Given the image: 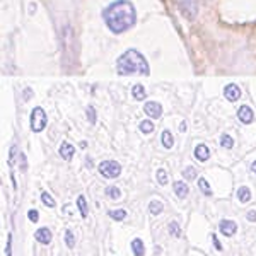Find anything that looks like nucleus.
Segmentation results:
<instances>
[{"label": "nucleus", "instance_id": "dca6fc26", "mask_svg": "<svg viewBox=\"0 0 256 256\" xmlns=\"http://www.w3.org/2000/svg\"><path fill=\"white\" fill-rule=\"evenodd\" d=\"M238 198H239V202L241 204H248V202L251 200V192H250V188L248 186H241L238 190Z\"/></svg>", "mask_w": 256, "mask_h": 256}, {"label": "nucleus", "instance_id": "423d86ee", "mask_svg": "<svg viewBox=\"0 0 256 256\" xmlns=\"http://www.w3.org/2000/svg\"><path fill=\"white\" fill-rule=\"evenodd\" d=\"M238 118H239V122L241 123H244V125H250L251 122L254 120V113H253V110L250 108V106H241V108L238 110Z\"/></svg>", "mask_w": 256, "mask_h": 256}, {"label": "nucleus", "instance_id": "4468645a", "mask_svg": "<svg viewBox=\"0 0 256 256\" xmlns=\"http://www.w3.org/2000/svg\"><path fill=\"white\" fill-rule=\"evenodd\" d=\"M132 96H134L135 101H144V99H146V88H144L142 84L134 86V89H132Z\"/></svg>", "mask_w": 256, "mask_h": 256}, {"label": "nucleus", "instance_id": "f03ea898", "mask_svg": "<svg viewBox=\"0 0 256 256\" xmlns=\"http://www.w3.org/2000/svg\"><path fill=\"white\" fill-rule=\"evenodd\" d=\"M116 68L120 76H134V74H138V76H148L150 72V67H148L146 56L138 52V50H126L122 56L116 62Z\"/></svg>", "mask_w": 256, "mask_h": 256}, {"label": "nucleus", "instance_id": "2eb2a0df", "mask_svg": "<svg viewBox=\"0 0 256 256\" xmlns=\"http://www.w3.org/2000/svg\"><path fill=\"white\" fill-rule=\"evenodd\" d=\"M160 142H162V146L166 148H171L174 146V138H172V134L169 130H164L162 135H160Z\"/></svg>", "mask_w": 256, "mask_h": 256}, {"label": "nucleus", "instance_id": "393cba45", "mask_svg": "<svg viewBox=\"0 0 256 256\" xmlns=\"http://www.w3.org/2000/svg\"><path fill=\"white\" fill-rule=\"evenodd\" d=\"M169 234L172 238H180L181 236V229L178 226V222H169Z\"/></svg>", "mask_w": 256, "mask_h": 256}, {"label": "nucleus", "instance_id": "6e6552de", "mask_svg": "<svg viewBox=\"0 0 256 256\" xmlns=\"http://www.w3.org/2000/svg\"><path fill=\"white\" fill-rule=\"evenodd\" d=\"M224 96H226V99H229L230 102H234L241 98V89H239L236 84H229L224 88Z\"/></svg>", "mask_w": 256, "mask_h": 256}, {"label": "nucleus", "instance_id": "9b49d317", "mask_svg": "<svg viewBox=\"0 0 256 256\" xmlns=\"http://www.w3.org/2000/svg\"><path fill=\"white\" fill-rule=\"evenodd\" d=\"M74 154H76V148H74L72 144L64 142V144L60 146V156H62V159L70 160V159L74 158Z\"/></svg>", "mask_w": 256, "mask_h": 256}, {"label": "nucleus", "instance_id": "412c9836", "mask_svg": "<svg viewBox=\"0 0 256 256\" xmlns=\"http://www.w3.org/2000/svg\"><path fill=\"white\" fill-rule=\"evenodd\" d=\"M140 132H142V134H146V135L152 134V132H154V123L148 122V120H144V122L140 123Z\"/></svg>", "mask_w": 256, "mask_h": 256}, {"label": "nucleus", "instance_id": "a878e982", "mask_svg": "<svg viewBox=\"0 0 256 256\" xmlns=\"http://www.w3.org/2000/svg\"><path fill=\"white\" fill-rule=\"evenodd\" d=\"M183 178H184V180H188V181L195 180V178H196V169H195V168H192V166L186 168V169L183 171Z\"/></svg>", "mask_w": 256, "mask_h": 256}, {"label": "nucleus", "instance_id": "0eeeda50", "mask_svg": "<svg viewBox=\"0 0 256 256\" xmlns=\"http://www.w3.org/2000/svg\"><path fill=\"white\" fill-rule=\"evenodd\" d=\"M218 229H220V232L224 234V236L227 238H230V236H234L236 234V230H238V224L234 220H222L220 224H218Z\"/></svg>", "mask_w": 256, "mask_h": 256}, {"label": "nucleus", "instance_id": "f3484780", "mask_svg": "<svg viewBox=\"0 0 256 256\" xmlns=\"http://www.w3.org/2000/svg\"><path fill=\"white\" fill-rule=\"evenodd\" d=\"M162 208H164V205H162V202H159V200H152L150 204H148V212H150L152 216H159V214L162 212Z\"/></svg>", "mask_w": 256, "mask_h": 256}, {"label": "nucleus", "instance_id": "72a5a7b5", "mask_svg": "<svg viewBox=\"0 0 256 256\" xmlns=\"http://www.w3.org/2000/svg\"><path fill=\"white\" fill-rule=\"evenodd\" d=\"M10 246H12V234L9 236V242H7V256H12V250H10Z\"/></svg>", "mask_w": 256, "mask_h": 256}, {"label": "nucleus", "instance_id": "9d476101", "mask_svg": "<svg viewBox=\"0 0 256 256\" xmlns=\"http://www.w3.org/2000/svg\"><path fill=\"white\" fill-rule=\"evenodd\" d=\"M195 158L200 160V162H205L210 158V148L205 146V144H198L195 147Z\"/></svg>", "mask_w": 256, "mask_h": 256}, {"label": "nucleus", "instance_id": "473e14b6", "mask_svg": "<svg viewBox=\"0 0 256 256\" xmlns=\"http://www.w3.org/2000/svg\"><path fill=\"white\" fill-rule=\"evenodd\" d=\"M19 159H20V171H26L28 162H26V158H24V154H20V156H19Z\"/></svg>", "mask_w": 256, "mask_h": 256}, {"label": "nucleus", "instance_id": "bb28decb", "mask_svg": "<svg viewBox=\"0 0 256 256\" xmlns=\"http://www.w3.org/2000/svg\"><path fill=\"white\" fill-rule=\"evenodd\" d=\"M65 244H67L68 248L76 246V236H74L72 230H65Z\"/></svg>", "mask_w": 256, "mask_h": 256}, {"label": "nucleus", "instance_id": "1a4fd4ad", "mask_svg": "<svg viewBox=\"0 0 256 256\" xmlns=\"http://www.w3.org/2000/svg\"><path fill=\"white\" fill-rule=\"evenodd\" d=\"M34 238L41 244H50V242H52V230H50L48 227H41V229L36 230Z\"/></svg>", "mask_w": 256, "mask_h": 256}, {"label": "nucleus", "instance_id": "f704fd0d", "mask_svg": "<svg viewBox=\"0 0 256 256\" xmlns=\"http://www.w3.org/2000/svg\"><path fill=\"white\" fill-rule=\"evenodd\" d=\"M180 130H181V132H186V123H184V122H183V123H181Z\"/></svg>", "mask_w": 256, "mask_h": 256}, {"label": "nucleus", "instance_id": "c756f323", "mask_svg": "<svg viewBox=\"0 0 256 256\" xmlns=\"http://www.w3.org/2000/svg\"><path fill=\"white\" fill-rule=\"evenodd\" d=\"M28 217H30L31 222H38L40 220V214L36 212V210H30V212H28Z\"/></svg>", "mask_w": 256, "mask_h": 256}, {"label": "nucleus", "instance_id": "39448f33", "mask_svg": "<svg viewBox=\"0 0 256 256\" xmlns=\"http://www.w3.org/2000/svg\"><path fill=\"white\" fill-rule=\"evenodd\" d=\"M144 111H146V114L148 118H159L160 114H162V106L156 101H148L146 102V106H144Z\"/></svg>", "mask_w": 256, "mask_h": 256}, {"label": "nucleus", "instance_id": "c85d7f7f", "mask_svg": "<svg viewBox=\"0 0 256 256\" xmlns=\"http://www.w3.org/2000/svg\"><path fill=\"white\" fill-rule=\"evenodd\" d=\"M88 118H89V123H96V111H94L92 106H89L88 108Z\"/></svg>", "mask_w": 256, "mask_h": 256}, {"label": "nucleus", "instance_id": "6ab92c4d", "mask_svg": "<svg viewBox=\"0 0 256 256\" xmlns=\"http://www.w3.org/2000/svg\"><path fill=\"white\" fill-rule=\"evenodd\" d=\"M77 207H79L82 217H88V202H86V196H77Z\"/></svg>", "mask_w": 256, "mask_h": 256}, {"label": "nucleus", "instance_id": "cd10ccee", "mask_svg": "<svg viewBox=\"0 0 256 256\" xmlns=\"http://www.w3.org/2000/svg\"><path fill=\"white\" fill-rule=\"evenodd\" d=\"M158 183L162 184V186L168 183V172L164 171V169H159V171H158Z\"/></svg>", "mask_w": 256, "mask_h": 256}, {"label": "nucleus", "instance_id": "7c9ffc66", "mask_svg": "<svg viewBox=\"0 0 256 256\" xmlns=\"http://www.w3.org/2000/svg\"><path fill=\"white\" fill-rule=\"evenodd\" d=\"M212 241H214V248H216L217 251H222V244H220V241H218V238L216 236V234H212Z\"/></svg>", "mask_w": 256, "mask_h": 256}, {"label": "nucleus", "instance_id": "ddd939ff", "mask_svg": "<svg viewBox=\"0 0 256 256\" xmlns=\"http://www.w3.org/2000/svg\"><path fill=\"white\" fill-rule=\"evenodd\" d=\"M132 251L135 253V256L146 254V246H144L142 239H134V241H132Z\"/></svg>", "mask_w": 256, "mask_h": 256}, {"label": "nucleus", "instance_id": "f257e3e1", "mask_svg": "<svg viewBox=\"0 0 256 256\" xmlns=\"http://www.w3.org/2000/svg\"><path fill=\"white\" fill-rule=\"evenodd\" d=\"M106 26L114 34L130 30L137 20V10H135L134 4L130 0H116V2L110 4L102 12Z\"/></svg>", "mask_w": 256, "mask_h": 256}, {"label": "nucleus", "instance_id": "5701e85b", "mask_svg": "<svg viewBox=\"0 0 256 256\" xmlns=\"http://www.w3.org/2000/svg\"><path fill=\"white\" fill-rule=\"evenodd\" d=\"M220 146L224 147V148H232V147H234V138L230 137V135L224 134V135L220 137Z\"/></svg>", "mask_w": 256, "mask_h": 256}, {"label": "nucleus", "instance_id": "f8f14e48", "mask_svg": "<svg viewBox=\"0 0 256 256\" xmlns=\"http://www.w3.org/2000/svg\"><path fill=\"white\" fill-rule=\"evenodd\" d=\"M188 192H190V188H188V184L184 183V181H176V183H174V193L180 198H186Z\"/></svg>", "mask_w": 256, "mask_h": 256}, {"label": "nucleus", "instance_id": "b1692460", "mask_svg": "<svg viewBox=\"0 0 256 256\" xmlns=\"http://www.w3.org/2000/svg\"><path fill=\"white\" fill-rule=\"evenodd\" d=\"M41 200H43V204L46 205V207H50V208H53L55 207V200H53L52 198V195H50V193H46V192H43L41 193Z\"/></svg>", "mask_w": 256, "mask_h": 256}, {"label": "nucleus", "instance_id": "7ed1b4c3", "mask_svg": "<svg viewBox=\"0 0 256 256\" xmlns=\"http://www.w3.org/2000/svg\"><path fill=\"white\" fill-rule=\"evenodd\" d=\"M46 122H48V118H46L44 110L40 108V106H36L31 113V130L36 132V134H38V132H43L44 126H46Z\"/></svg>", "mask_w": 256, "mask_h": 256}, {"label": "nucleus", "instance_id": "4be33fe9", "mask_svg": "<svg viewBox=\"0 0 256 256\" xmlns=\"http://www.w3.org/2000/svg\"><path fill=\"white\" fill-rule=\"evenodd\" d=\"M106 195H108L111 200H118L122 196V192H120L118 186H108L106 188Z\"/></svg>", "mask_w": 256, "mask_h": 256}, {"label": "nucleus", "instance_id": "20e7f679", "mask_svg": "<svg viewBox=\"0 0 256 256\" xmlns=\"http://www.w3.org/2000/svg\"><path fill=\"white\" fill-rule=\"evenodd\" d=\"M99 172H101V176L108 178V180H113V178L120 176L122 166H120L116 160H102V162L99 164Z\"/></svg>", "mask_w": 256, "mask_h": 256}, {"label": "nucleus", "instance_id": "c9c22d12", "mask_svg": "<svg viewBox=\"0 0 256 256\" xmlns=\"http://www.w3.org/2000/svg\"><path fill=\"white\" fill-rule=\"evenodd\" d=\"M251 171H253V172H254V174H256V160H254V162H253V164H251Z\"/></svg>", "mask_w": 256, "mask_h": 256}, {"label": "nucleus", "instance_id": "a211bd4d", "mask_svg": "<svg viewBox=\"0 0 256 256\" xmlns=\"http://www.w3.org/2000/svg\"><path fill=\"white\" fill-rule=\"evenodd\" d=\"M198 188H200V192L204 193L205 196H212V188H210L208 181L205 180V178H200V180H198Z\"/></svg>", "mask_w": 256, "mask_h": 256}, {"label": "nucleus", "instance_id": "aec40b11", "mask_svg": "<svg viewBox=\"0 0 256 256\" xmlns=\"http://www.w3.org/2000/svg\"><path fill=\"white\" fill-rule=\"evenodd\" d=\"M108 216L113 218V220H118V222H122V220H125V217H126V212L125 210H110L108 212Z\"/></svg>", "mask_w": 256, "mask_h": 256}, {"label": "nucleus", "instance_id": "2f4dec72", "mask_svg": "<svg viewBox=\"0 0 256 256\" xmlns=\"http://www.w3.org/2000/svg\"><path fill=\"white\" fill-rule=\"evenodd\" d=\"M246 217L250 222H256V210H250V212L246 214Z\"/></svg>", "mask_w": 256, "mask_h": 256}]
</instances>
